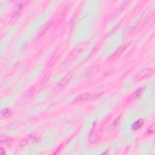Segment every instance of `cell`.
I'll list each match as a JSON object with an SVG mask.
<instances>
[{"label":"cell","mask_w":155,"mask_h":155,"mask_svg":"<svg viewBox=\"0 0 155 155\" xmlns=\"http://www.w3.org/2000/svg\"><path fill=\"white\" fill-rule=\"evenodd\" d=\"M2 115L4 116H8L10 115V111L7 109H3L1 112Z\"/></svg>","instance_id":"cell-4"},{"label":"cell","mask_w":155,"mask_h":155,"mask_svg":"<svg viewBox=\"0 0 155 155\" xmlns=\"http://www.w3.org/2000/svg\"><path fill=\"white\" fill-rule=\"evenodd\" d=\"M143 125V120L142 119H138V121L133 123L131 127V129L133 130H137L139 129H140Z\"/></svg>","instance_id":"cell-2"},{"label":"cell","mask_w":155,"mask_h":155,"mask_svg":"<svg viewBox=\"0 0 155 155\" xmlns=\"http://www.w3.org/2000/svg\"><path fill=\"white\" fill-rule=\"evenodd\" d=\"M49 75L47 74L46 75L44 76L43 77V78L42 79V80H41V84H45V83H46L47 81L48 80H49Z\"/></svg>","instance_id":"cell-6"},{"label":"cell","mask_w":155,"mask_h":155,"mask_svg":"<svg viewBox=\"0 0 155 155\" xmlns=\"http://www.w3.org/2000/svg\"><path fill=\"white\" fill-rule=\"evenodd\" d=\"M101 95V93L99 92H87L80 95V96H77L76 98V101H84L89 99H95L96 98L100 96Z\"/></svg>","instance_id":"cell-1"},{"label":"cell","mask_w":155,"mask_h":155,"mask_svg":"<svg viewBox=\"0 0 155 155\" xmlns=\"http://www.w3.org/2000/svg\"><path fill=\"white\" fill-rule=\"evenodd\" d=\"M71 78V73H69V75H67L62 80V81H61L60 83H59V85L61 87H64L65 85H66L67 84V83H69V80Z\"/></svg>","instance_id":"cell-3"},{"label":"cell","mask_w":155,"mask_h":155,"mask_svg":"<svg viewBox=\"0 0 155 155\" xmlns=\"http://www.w3.org/2000/svg\"><path fill=\"white\" fill-rule=\"evenodd\" d=\"M147 70H148V69H146V70H144V73H142V71L139 73V75H140V76H139L140 77V78H144V77H145V76H146V75H148V73H149L150 72V70H148V71L147 72Z\"/></svg>","instance_id":"cell-5"}]
</instances>
